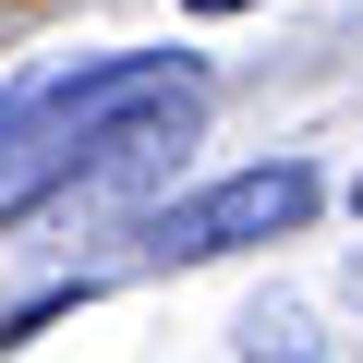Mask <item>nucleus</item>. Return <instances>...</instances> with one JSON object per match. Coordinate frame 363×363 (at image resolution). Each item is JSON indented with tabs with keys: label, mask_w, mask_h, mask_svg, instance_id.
<instances>
[{
	"label": "nucleus",
	"mask_w": 363,
	"mask_h": 363,
	"mask_svg": "<svg viewBox=\"0 0 363 363\" xmlns=\"http://www.w3.org/2000/svg\"><path fill=\"white\" fill-rule=\"evenodd\" d=\"M242 339H255V363H315V339H303V315H291V303H267Z\"/></svg>",
	"instance_id": "7ed1b4c3"
},
{
	"label": "nucleus",
	"mask_w": 363,
	"mask_h": 363,
	"mask_svg": "<svg viewBox=\"0 0 363 363\" xmlns=\"http://www.w3.org/2000/svg\"><path fill=\"white\" fill-rule=\"evenodd\" d=\"M351 206H363V182H351Z\"/></svg>",
	"instance_id": "39448f33"
},
{
	"label": "nucleus",
	"mask_w": 363,
	"mask_h": 363,
	"mask_svg": "<svg viewBox=\"0 0 363 363\" xmlns=\"http://www.w3.org/2000/svg\"><path fill=\"white\" fill-rule=\"evenodd\" d=\"M351 291H363V267H351Z\"/></svg>",
	"instance_id": "423d86ee"
},
{
	"label": "nucleus",
	"mask_w": 363,
	"mask_h": 363,
	"mask_svg": "<svg viewBox=\"0 0 363 363\" xmlns=\"http://www.w3.org/2000/svg\"><path fill=\"white\" fill-rule=\"evenodd\" d=\"M303 206H315V169H303V157H267V169L206 182V194H169V206H157L133 242H145L157 267H206V255H242V242L303 230Z\"/></svg>",
	"instance_id": "f03ea898"
},
{
	"label": "nucleus",
	"mask_w": 363,
	"mask_h": 363,
	"mask_svg": "<svg viewBox=\"0 0 363 363\" xmlns=\"http://www.w3.org/2000/svg\"><path fill=\"white\" fill-rule=\"evenodd\" d=\"M194 13H242V0H194Z\"/></svg>",
	"instance_id": "20e7f679"
},
{
	"label": "nucleus",
	"mask_w": 363,
	"mask_h": 363,
	"mask_svg": "<svg viewBox=\"0 0 363 363\" xmlns=\"http://www.w3.org/2000/svg\"><path fill=\"white\" fill-rule=\"evenodd\" d=\"M194 121H206V73L182 61V49H109V61L37 73V85L0 97V218L49 206L61 182L145 169V157H169Z\"/></svg>",
	"instance_id": "f257e3e1"
}]
</instances>
